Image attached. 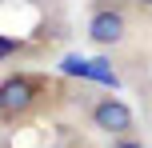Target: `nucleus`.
<instances>
[{"mask_svg":"<svg viewBox=\"0 0 152 148\" xmlns=\"http://www.w3.org/2000/svg\"><path fill=\"white\" fill-rule=\"evenodd\" d=\"M40 100V80L28 72H16V76L0 80V116L4 120H24Z\"/></svg>","mask_w":152,"mask_h":148,"instance_id":"obj_1","label":"nucleus"},{"mask_svg":"<svg viewBox=\"0 0 152 148\" xmlns=\"http://www.w3.org/2000/svg\"><path fill=\"white\" fill-rule=\"evenodd\" d=\"M88 116H92V124L100 128V132H108V136H132V128H136V116H132V108L124 100H116V96H100L96 104L88 108Z\"/></svg>","mask_w":152,"mask_h":148,"instance_id":"obj_2","label":"nucleus"},{"mask_svg":"<svg viewBox=\"0 0 152 148\" xmlns=\"http://www.w3.org/2000/svg\"><path fill=\"white\" fill-rule=\"evenodd\" d=\"M128 36V20H124L120 8H96V12L88 16V40L100 48H112L120 44V40Z\"/></svg>","mask_w":152,"mask_h":148,"instance_id":"obj_3","label":"nucleus"},{"mask_svg":"<svg viewBox=\"0 0 152 148\" xmlns=\"http://www.w3.org/2000/svg\"><path fill=\"white\" fill-rule=\"evenodd\" d=\"M16 52V40H8V36H0V60H4V56H12Z\"/></svg>","mask_w":152,"mask_h":148,"instance_id":"obj_4","label":"nucleus"},{"mask_svg":"<svg viewBox=\"0 0 152 148\" xmlns=\"http://www.w3.org/2000/svg\"><path fill=\"white\" fill-rule=\"evenodd\" d=\"M136 4H140V8H152V0H136Z\"/></svg>","mask_w":152,"mask_h":148,"instance_id":"obj_5","label":"nucleus"},{"mask_svg":"<svg viewBox=\"0 0 152 148\" xmlns=\"http://www.w3.org/2000/svg\"><path fill=\"white\" fill-rule=\"evenodd\" d=\"M28 4H40V0H28Z\"/></svg>","mask_w":152,"mask_h":148,"instance_id":"obj_6","label":"nucleus"},{"mask_svg":"<svg viewBox=\"0 0 152 148\" xmlns=\"http://www.w3.org/2000/svg\"><path fill=\"white\" fill-rule=\"evenodd\" d=\"M0 148H4V140H0Z\"/></svg>","mask_w":152,"mask_h":148,"instance_id":"obj_7","label":"nucleus"},{"mask_svg":"<svg viewBox=\"0 0 152 148\" xmlns=\"http://www.w3.org/2000/svg\"><path fill=\"white\" fill-rule=\"evenodd\" d=\"M0 4H4V0H0Z\"/></svg>","mask_w":152,"mask_h":148,"instance_id":"obj_8","label":"nucleus"}]
</instances>
